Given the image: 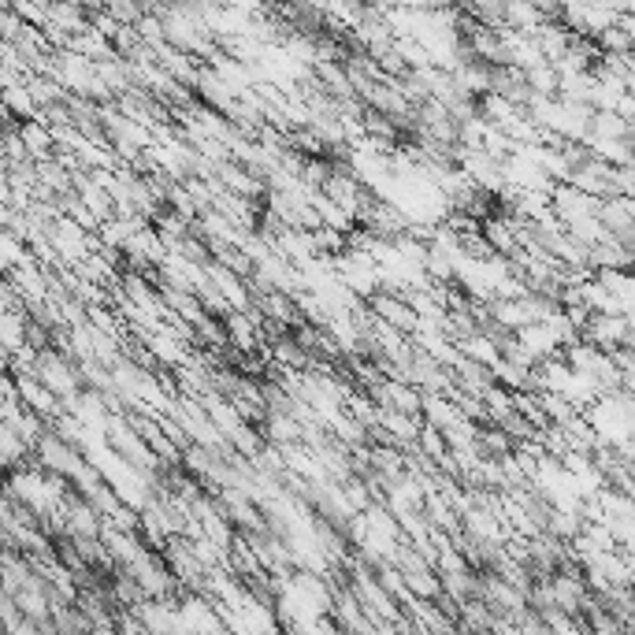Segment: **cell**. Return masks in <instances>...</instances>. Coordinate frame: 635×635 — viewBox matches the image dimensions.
<instances>
[{"label": "cell", "mask_w": 635, "mask_h": 635, "mask_svg": "<svg viewBox=\"0 0 635 635\" xmlns=\"http://www.w3.org/2000/svg\"><path fill=\"white\" fill-rule=\"evenodd\" d=\"M15 394L23 398V405L30 409V413H38V416H56V413H60V402H56V394H52L45 383H38V379L30 376V372L15 379Z\"/></svg>", "instance_id": "1"}, {"label": "cell", "mask_w": 635, "mask_h": 635, "mask_svg": "<svg viewBox=\"0 0 635 635\" xmlns=\"http://www.w3.org/2000/svg\"><path fill=\"white\" fill-rule=\"evenodd\" d=\"M4 480H8V472H4V468H0V487H4Z\"/></svg>", "instance_id": "3"}, {"label": "cell", "mask_w": 635, "mask_h": 635, "mask_svg": "<svg viewBox=\"0 0 635 635\" xmlns=\"http://www.w3.org/2000/svg\"><path fill=\"white\" fill-rule=\"evenodd\" d=\"M19 138H23L30 160H45V156H49V149L56 145V142H52V130L45 127V123H34V119H26L23 130H19Z\"/></svg>", "instance_id": "2"}]
</instances>
